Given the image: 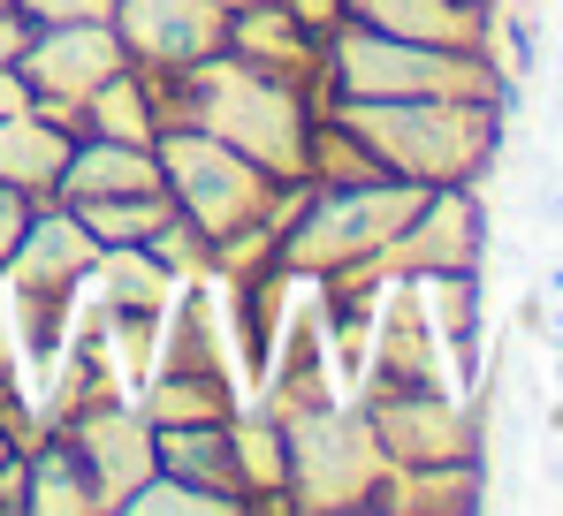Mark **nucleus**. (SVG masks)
Returning <instances> with one entry per match:
<instances>
[{
  "mask_svg": "<svg viewBox=\"0 0 563 516\" xmlns=\"http://www.w3.org/2000/svg\"><path fill=\"white\" fill-rule=\"evenodd\" d=\"M145 85L161 99V130L168 122H190V130L236 145L244 160H260L282 182H305L312 91H297V85H282V77H267V69H252V61H236L229 46L206 54V61H190V69H168V77L145 69Z\"/></svg>",
  "mask_w": 563,
  "mask_h": 516,
  "instance_id": "f257e3e1",
  "label": "nucleus"
},
{
  "mask_svg": "<svg viewBox=\"0 0 563 516\" xmlns=\"http://www.w3.org/2000/svg\"><path fill=\"white\" fill-rule=\"evenodd\" d=\"M328 114L380 160V175L442 190V182H487L503 153L495 99H328Z\"/></svg>",
  "mask_w": 563,
  "mask_h": 516,
  "instance_id": "f03ea898",
  "label": "nucleus"
},
{
  "mask_svg": "<svg viewBox=\"0 0 563 516\" xmlns=\"http://www.w3.org/2000/svg\"><path fill=\"white\" fill-rule=\"evenodd\" d=\"M153 153H161L176 213L213 251L229 236H244V228H289V213L305 205V182H282V175H267L260 160H244L236 145H221V137L190 130V122H168L153 137Z\"/></svg>",
  "mask_w": 563,
  "mask_h": 516,
  "instance_id": "7ed1b4c3",
  "label": "nucleus"
},
{
  "mask_svg": "<svg viewBox=\"0 0 563 516\" xmlns=\"http://www.w3.org/2000/svg\"><path fill=\"white\" fill-rule=\"evenodd\" d=\"M328 99H495V106H510L518 85L503 77L495 54L388 38L343 15L328 31Z\"/></svg>",
  "mask_w": 563,
  "mask_h": 516,
  "instance_id": "20e7f679",
  "label": "nucleus"
},
{
  "mask_svg": "<svg viewBox=\"0 0 563 516\" xmlns=\"http://www.w3.org/2000/svg\"><path fill=\"white\" fill-rule=\"evenodd\" d=\"M419 182L396 175H366V182H305V205L282 228V273H374L388 244L411 228L419 213Z\"/></svg>",
  "mask_w": 563,
  "mask_h": 516,
  "instance_id": "39448f33",
  "label": "nucleus"
},
{
  "mask_svg": "<svg viewBox=\"0 0 563 516\" xmlns=\"http://www.w3.org/2000/svg\"><path fill=\"white\" fill-rule=\"evenodd\" d=\"M289 433V509L312 516H343V509H374L380 479L396 471L380 456L366 411H343V403H305L282 418Z\"/></svg>",
  "mask_w": 563,
  "mask_h": 516,
  "instance_id": "423d86ee",
  "label": "nucleus"
},
{
  "mask_svg": "<svg viewBox=\"0 0 563 516\" xmlns=\"http://www.w3.org/2000/svg\"><path fill=\"white\" fill-rule=\"evenodd\" d=\"M114 69H130L122 38L107 15H69V23H31L15 46V77L31 85V106H46L54 122H69L85 137V99H92Z\"/></svg>",
  "mask_w": 563,
  "mask_h": 516,
  "instance_id": "0eeeda50",
  "label": "nucleus"
},
{
  "mask_svg": "<svg viewBox=\"0 0 563 516\" xmlns=\"http://www.w3.org/2000/svg\"><path fill=\"white\" fill-rule=\"evenodd\" d=\"M380 456L396 471H427V463H472L479 456V418L450 388H374L366 403Z\"/></svg>",
  "mask_w": 563,
  "mask_h": 516,
  "instance_id": "6e6552de",
  "label": "nucleus"
},
{
  "mask_svg": "<svg viewBox=\"0 0 563 516\" xmlns=\"http://www.w3.org/2000/svg\"><path fill=\"white\" fill-rule=\"evenodd\" d=\"M99 244L92 228H85V213L77 205H62V198H46L38 213H31V228H23V244L15 258L0 266V304H62L69 289H85L99 266Z\"/></svg>",
  "mask_w": 563,
  "mask_h": 516,
  "instance_id": "1a4fd4ad",
  "label": "nucleus"
},
{
  "mask_svg": "<svg viewBox=\"0 0 563 516\" xmlns=\"http://www.w3.org/2000/svg\"><path fill=\"white\" fill-rule=\"evenodd\" d=\"M487 182H442L419 198L411 228L388 244L380 266L396 273H479L487 266Z\"/></svg>",
  "mask_w": 563,
  "mask_h": 516,
  "instance_id": "9d476101",
  "label": "nucleus"
},
{
  "mask_svg": "<svg viewBox=\"0 0 563 516\" xmlns=\"http://www.w3.org/2000/svg\"><path fill=\"white\" fill-rule=\"evenodd\" d=\"M107 23H114L130 69H153V77L190 69V61L229 46V8L221 0H114Z\"/></svg>",
  "mask_w": 563,
  "mask_h": 516,
  "instance_id": "9b49d317",
  "label": "nucleus"
},
{
  "mask_svg": "<svg viewBox=\"0 0 563 516\" xmlns=\"http://www.w3.org/2000/svg\"><path fill=\"white\" fill-rule=\"evenodd\" d=\"M69 440H77V456H85V471H92V494H99V516H122V502L161 471V448H153V418L130 403V395H114V403H85V411H69Z\"/></svg>",
  "mask_w": 563,
  "mask_h": 516,
  "instance_id": "f8f14e48",
  "label": "nucleus"
},
{
  "mask_svg": "<svg viewBox=\"0 0 563 516\" xmlns=\"http://www.w3.org/2000/svg\"><path fill=\"white\" fill-rule=\"evenodd\" d=\"M229 54L252 61V69H267V77H282V85H297V91L328 85V38H312V31L289 15V0L229 8Z\"/></svg>",
  "mask_w": 563,
  "mask_h": 516,
  "instance_id": "ddd939ff",
  "label": "nucleus"
},
{
  "mask_svg": "<svg viewBox=\"0 0 563 516\" xmlns=\"http://www.w3.org/2000/svg\"><path fill=\"white\" fill-rule=\"evenodd\" d=\"M343 15L366 31H388V38L495 54V0H343Z\"/></svg>",
  "mask_w": 563,
  "mask_h": 516,
  "instance_id": "4468645a",
  "label": "nucleus"
},
{
  "mask_svg": "<svg viewBox=\"0 0 563 516\" xmlns=\"http://www.w3.org/2000/svg\"><path fill=\"white\" fill-rule=\"evenodd\" d=\"M130 190H168V175H161L153 145H122V137H77L69 168L54 182L62 205H77V198H130Z\"/></svg>",
  "mask_w": 563,
  "mask_h": 516,
  "instance_id": "2eb2a0df",
  "label": "nucleus"
},
{
  "mask_svg": "<svg viewBox=\"0 0 563 516\" xmlns=\"http://www.w3.org/2000/svg\"><path fill=\"white\" fill-rule=\"evenodd\" d=\"M69 145H77V130L54 122L46 106L0 114V182L31 190V198H54V182H62V168H69Z\"/></svg>",
  "mask_w": 563,
  "mask_h": 516,
  "instance_id": "dca6fc26",
  "label": "nucleus"
},
{
  "mask_svg": "<svg viewBox=\"0 0 563 516\" xmlns=\"http://www.w3.org/2000/svg\"><path fill=\"white\" fill-rule=\"evenodd\" d=\"M153 426H206V418H236V380L229 364H153L145 395H130Z\"/></svg>",
  "mask_w": 563,
  "mask_h": 516,
  "instance_id": "f3484780",
  "label": "nucleus"
},
{
  "mask_svg": "<svg viewBox=\"0 0 563 516\" xmlns=\"http://www.w3.org/2000/svg\"><path fill=\"white\" fill-rule=\"evenodd\" d=\"M153 448H161V471H176L190 486L221 494L229 509H244V471H236V433L229 418H206V426H153Z\"/></svg>",
  "mask_w": 563,
  "mask_h": 516,
  "instance_id": "a211bd4d",
  "label": "nucleus"
},
{
  "mask_svg": "<svg viewBox=\"0 0 563 516\" xmlns=\"http://www.w3.org/2000/svg\"><path fill=\"white\" fill-rule=\"evenodd\" d=\"M23 509H31V516H99L92 471H85L77 440H69L62 426L23 448Z\"/></svg>",
  "mask_w": 563,
  "mask_h": 516,
  "instance_id": "6ab92c4d",
  "label": "nucleus"
},
{
  "mask_svg": "<svg viewBox=\"0 0 563 516\" xmlns=\"http://www.w3.org/2000/svg\"><path fill=\"white\" fill-rule=\"evenodd\" d=\"M236 471H244V509H289V433L275 411H236Z\"/></svg>",
  "mask_w": 563,
  "mask_h": 516,
  "instance_id": "aec40b11",
  "label": "nucleus"
},
{
  "mask_svg": "<svg viewBox=\"0 0 563 516\" xmlns=\"http://www.w3.org/2000/svg\"><path fill=\"white\" fill-rule=\"evenodd\" d=\"M92 281L107 289V312H130V319H161L168 312V296L184 289L161 258L145 251V244H107L92 266Z\"/></svg>",
  "mask_w": 563,
  "mask_h": 516,
  "instance_id": "412c9836",
  "label": "nucleus"
},
{
  "mask_svg": "<svg viewBox=\"0 0 563 516\" xmlns=\"http://www.w3.org/2000/svg\"><path fill=\"white\" fill-rule=\"evenodd\" d=\"M85 137H122V145H153L161 137V99L145 85V69H114L85 99Z\"/></svg>",
  "mask_w": 563,
  "mask_h": 516,
  "instance_id": "4be33fe9",
  "label": "nucleus"
},
{
  "mask_svg": "<svg viewBox=\"0 0 563 516\" xmlns=\"http://www.w3.org/2000/svg\"><path fill=\"white\" fill-rule=\"evenodd\" d=\"M77 213H85V228H92L99 244H145V236H161V228L176 221V198H168V190H130V198H77Z\"/></svg>",
  "mask_w": 563,
  "mask_h": 516,
  "instance_id": "5701e85b",
  "label": "nucleus"
},
{
  "mask_svg": "<svg viewBox=\"0 0 563 516\" xmlns=\"http://www.w3.org/2000/svg\"><path fill=\"white\" fill-rule=\"evenodd\" d=\"M122 516H236L221 494H206V486H190V479H176V471H153L130 502H122Z\"/></svg>",
  "mask_w": 563,
  "mask_h": 516,
  "instance_id": "b1692460",
  "label": "nucleus"
},
{
  "mask_svg": "<svg viewBox=\"0 0 563 516\" xmlns=\"http://www.w3.org/2000/svg\"><path fill=\"white\" fill-rule=\"evenodd\" d=\"M145 251L161 258V266H168V273H176V281H198V273H206V266H213V244H206V236H198V228H190L184 213H176V221H168V228H161V236H145Z\"/></svg>",
  "mask_w": 563,
  "mask_h": 516,
  "instance_id": "393cba45",
  "label": "nucleus"
},
{
  "mask_svg": "<svg viewBox=\"0 0 563 516\" xmlns=\"http://www.w3.org/2000/svg\"><path fill=\"white\" fill-rule=\"evenodd\" d=\"M46 198H31V190H15V182H0V266L15 258V244H23V228H31V213H38Z\"/></svg>",
  "mask_w": 563,
  "mask_h": 516,
  "instance_id": "a878e982",
  "label": "nucleus"
},
{
  "mask_svg": "<svg viewBox=\"0 0 563 516\" xmlns=\"http://www.w3.org/2000/svg\"><path fill=\"white\" fill-rule=\"evenodd\" d=\"M23 23H69V15H107L114 0H8Z\"/></svg>",
  "mask_w": 563,
  "mask_h": 516,
  "instance_id": "bb28decb",
  "label": "nucleus"
},
{
  "mask_svg": "<svg viewBox=\"0 0 563 516\" xmlns=\"http://www.w3.org/2000/svg\"><path fill=\"white\" fill-rule=\"evenodd\" d=\"M23 31H31V23H23L15 8H0V69L15 61V46H23Z\"/></svg>",
  "mask_w": 563,
  "mask_h": 516,
  "instance_id": "cd10ccee",
  "label": "nucleus"
},
{
  "mask_svg": "<svg viewBox=\"0 0 563 516\" xmlns=\"http://www.w3.org/2000/svg\"><path fill=\"white\" fill-rule=\"evenodd\" d=\"M15 448H23V440H15V433H8V426H0V456H15Z\"/></svg>",
  "mask_w": 563,
  "mask_h": 516,
  "instance_id": "c85d7f7f",
  "label": "nucleus"
},
{
  "mask_svg": "<svg viewBox=\"0 0 563 516\" xmlns=\"http://www.w3.org/2000/svg\"><path fill=\"white\" fill-rule=\"evenodd\" d=\"M549 479H556V486H563V456H549Z\"/></svg>",
  "mask_w": 563,
  "mask_h": 516,
  "instance_id": "c756f323",
  "label": "nucleus"
},
{
  "mask_svg": "<svg viewBox=\"0 0 563 516\" xmlns=\"http://www.w3.org/2000/svg\"><path fill=\"white\" fill-rule=\"evenodd\" d=\"M221 8H252V0H221Z\"/></svg>",
  "mask_w": 563,
  "mask_h": 516,
  "instance_id": "7c9ffc66",
  "label": "nucleus"
},
{
  "mask_svg": "<svg viewBox=\"0 0 563 516\" xmlns=\"http://www.w3.org/2000/svg\"><path fill=\"white\" fill-rule=\"evenodd\" d=\"M0 8H8V0H0Z\"/></svg>",
  "mask_w": 563,
  "mask_h": 516,
  "instance_id": "2f4dec72",
  "label": "nucleus"
}]
</instances>
